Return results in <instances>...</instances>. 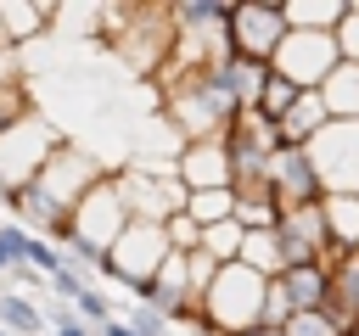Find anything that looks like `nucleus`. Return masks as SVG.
<instances>
[{
	"label": "nucleus",
	"mask_w": 359,
	"mask_h": 336,
	"mask_svg": "<svg viewBox=\"0 0 359 336\" xmlns=\"http://www.w3.org/2000/svg\"><path fill=\"white\" fill-rule=\"evenodd\" d=\"M107 45L140 84H151L180 45L174 6H107Z\"/></svg>",
	"instance_id": "nucleus-1"
},
{
	"label": "nucleus",
	"mask_w": 359,
	"mask_h": 336,
	"mask_svg": "<svg viewBox=\"0 0 359 336\" xmlns=\"http://www.w3.org/2000/svg\"><path fill=\"white\" fill-rule=\"evenodd\" d=\"M264 302H269V280L247 263H224L219 280L208 286V297L196 302V330L202 336H252L264 325Z\"/></svg>",
	"instance_id": "nucleus-2"
},
{
	"label": "nucleus",
	"mask_w": 359,
	"mask_h": 336,
	"mask_svg": "<svg viewBox=\"0 0 359 336\" xmlns=\"http://www.w3.org/2000/svg\"><path fill=\"white\" fill-rule=\"evenodd\" d=\"M62 146H67V134H62L39 106L22 112L17 123H6V129H0V179H6V190H11V196L28 190Z\"/></svg>",
	"instance_id": "nucleus-3"
},
{
	"label": "nucleus",
	"mask_w": 359,
	"mask_h": 336,
	"mask_svg": "<svg viewBox=\"0 0 359 336\" xmlns=\"http://www.w3.org/2000/svg\"><path fill=\"white\" fill-rule=\"evenodd\" d=\"M112 174H118V190H123V202H129V213H135L140 224H168V218H180L185 202H191V190L180 185L174 162H140V157H129V162H118Z\"/></svg>",
	"instance_id": "nucleus-4"
},
{
	"label": "nucleus",
	"mask_w": 359,
	"mask_h": 336,
	"mask_svg": "<svg viewBox=\"0 0 359 336\" xmlns=\"http://www.w3.org/2000/svg\"><path fill=\"white\" fill-rule=\"evenodd\" d=\"M168 252H174V241H168V230L163 224H129L123 235H118V246L101 258V274L107 280H118V286H129L135 297H146V286L157 280V269L168 263Z\"/></svg>",
	"instance_id": "nucleus-5"
},
{
	"label": "nucleus",
	"mask_w": 359,
	"mask_h": 336,
	"mask_svg": "<svg viewBox=\"0 0 359 336\" xmlns=\"http://www.w3.org/2000/svg\"><path fill=\"white\" fill-rule=\"evenodd\" d=\"M286 34H292L286 6H275V0H230V22H224L230 56H247V62L275 67V56H280Z\"/></svg>",
	"instance_id": "nucleus-6"
},
{
	"label": "nucleus",
	"mask_w": 359,
	"mask_h": 336,
	"mask_svg": "<svg viewBox=\"0 0 359 336\" xmlns=\"http://www.w3.org/2000/svg\"><path fill=\"white\" fill-rule=\"evenodd\" d=\"M342 67V45L337 34H314V28H292L280 56H275V73L292 78L297 90H325V78Z\"/></svg>",
	"instance_id": "nucleus-7"
},
{
	"label": "nucleus",
	"mask_w": 359,
	"mask_h": 336,
	"mask_svg": "<svg viewBox=\"0 0 359 336\" xmlns=\"http://www.w3.org/2000/svg\"><path fill=\"white\" fill-rule=\"evenodd\" d=\"M107 174H112V162H101L95 151H84V146H73V140H67V146L45 162V174H39L34 185H39L56 207H67V213H73V207H79V202L107 179Z\"/></svg>",
	"instance_id": "nucleus-8"
},
{
	"label": "nucleus",
	"mask_w": 359,
	"mask_h": 336,
	"mask_svg": "<svg viewBox=\"0 0 359 336\" xmlns=\"http://www.w3.org/2000/svg\"><path fill=\"white\" fill-rule=\"evenodd\" d=\"M309 157H314V174H320L325 196H359V123H342L337 118L309 146Z\"/></svg>",
	"instance_id": "nucleus-9"
},
{
	"label": "nucleus",
	"mask_w": 359,
	"mask_h": 336,
	"mask_svg": "<svg viewBox=\"0 0 359 336\" xmlns=\"http://www.w3.org/2000/svg\"><path fill=\"white\" fill-rule=\"evenodd\" d=\"M174 174L185 190H236V162L224 140H191L174 157Z\"/></svg>",
	"instance_id": "nucleus-10"
},
{
	"label": "nucleus",
	"mask_w": 359,
	"mask_h": 336,
	"mask_svg": "<svg viewBox=\"0 0 359 336\" xmlns=\"http://www.w3.org/2000/svg\"><path fill=\"white\" fill-rule=\"evenodd\" d=\"M280 246H286V263H331V230H325V213L320 202L314 207H286L280 224H275Z\"/></svg>",
	"instance_id": "nucleus-11"
},
{
	"label": "nucleus",
	"mask_w": 359,
	"mask_h": 336,
	"mask_svg": "<svg viewBox=\"0 0 359 336\" xmlns=\"http://www.w3.org/2000/svg\"><path fill=\"white\" fill-rule=\"evenodd\" d=\"M269 190H275L280 207H314V202H325V185H320V174H314V157L297 151V146H280V151H275Z\"/></svg>",
	"instance_id": "nucleus-12"
},
{
	"label": "nucleus",
	"mask_w": 359,
	"mask_h": 336,
	"mask_svg": "<svg viewBox=\"0 0 359 336\" xmlns=\"http://www.w3.org/2000/svg\"><path fill=\"white\" fill-rule=\"evenodd\" d=\"M331 123H337V118H331L325 95H320V90H309V95H303V101H297V106H292V112H286L275 129H280V146H297V151H309V146H314V140H320Z\"/></svg>",
	"instance_id": "nucleus-13"
},
{
	"label": "nucleus",
	"mask_w": 359,
	"mask_h": 336,
	"mask_svg": "<svg viewBox=\"0 0 359 336\" xmlns=\"http://www.w3.org/2000/svg\"><path fill=\"white\" fill-rule=\"evenodd\" d=\"M0 28H6V39L22 50V45L56 34V6H45V0H0Z\"/></svg>",
	"instance_id": "nucleus-14"
},
{
	"label": "nucleus",
	"mask_w": 359,
	"mask_h": 336,
	"mask_svg": "<svg viewBox=\"0 0 359 336\" xmlns=\"http://www.w3.org/2000/svg\"><path fill=\"white\" fill-rule=\"evenodd\" d=\"M280 286H286L297 314H325L331 308V263H297V269L280 274Z\"/></svg>",
	"instance_id": "nucleus-15"
},
{
	"label": "nucleus",
	"mask_w": 359,
	"mask_h": 336,
	"mask_svg": "<svg viewBox=\"0 0 359 336\" xmlns=\"http://www.w3.org/2000/svg\"><path fill=\"white\" fill-rule=\"evenodd\" d=\"M213 73H219V84H224V90H230V95H236V101H241L247 112H252L275 67H264V62H247V56H224V62H219Z\"/></svg>",
	"instance_id": "nucleus-16"
},
{
	"label": "nucleus",
	"mask_w": 359,
	"mask_h": 336,
	"mask_svg": "<svg viewBox=\"0 0 359 336\" xmlns=\"http://www.w3.org/2000/svg\"><path fill=\"white\" fill-rule=\"evenodd\" d=\"M342 330H353L359 325V252L353 258H337V269H331V308H325Z\"/></svg>",
	"instance_id": "nucleus-17"
},
{
	"label": "nucleus",
	"mask_w": 359,
	"mask_h": 336,
	"mask_svg": "<svg viewBox=\"0 0 359 336\" xmlns=\"http://www.w3.org/2000/svg\"><path fill=\"white\" fill-rule=\"evenodd\" d=\"M320 213L331 230V252H359V196H325Z\"/></svg>",
	"instance_id": "nucleus-18"
},
{
	"label": "nucleus",
	"mask_w": 359,
	"mask_h": 336,
	"mask_svg": "<svg viewBox=\"0 0 359 336\" xmlns=\"http://www.w3.org/2000/svg\"><path fill=\"white\" fill-rule=\"evenodd\" d=\"M286 22L314 28V34H337L348 22V0H286Z\"/></svg>",
	"instance_id": "nucleus-19"
},
{
	"label": "nucleus",
	"mask_w": 359,
	"mask_h": 336,
	"mask_svg": "<svg viewBox=\"0 0 359 336\" xmlns=\"http://www.w3.org/2000/svg\"><path fill=\"white\" fill-rule=\"evenodd\" d=\"M241 263H247V269H258L264 280H280V274L292 269V263H286V246H280V235H275V230H247Z\"/></svg>",
	"instance_id": "nucleus-20"
},
{
	"label": "nucleus",
	"mask_w": 359,
	"mask_h": 336,
	"mask_svg": "<svg viewBox=\"0 0 359 336\" xmlns=\"http://www.w3.org/2000/svg\"><path fill=\"white\" fill-rule=\"evenodd\" d=\"M280 202H275V190L269 185H252V190H236V224L241 230H275L280 224Z\"/></svg>",
	"instance_id": "nucleus-21"
},
{
	"label": "nucleus",
	"mask_w": 359,
	"mask_h": 336,
	"mask_svg": "<svg viewBox=\"0 0 359 336\" xmlns=\"http://www.w3.org/2000/svg\"><path fill=\"white\" fill-rule=\"evenodd\" d=\"M0 330H11V336H45V308L28 291H0Z\"/></svg>",
	"instance_id": "nucleus-22"
},
{
	"label": "nucleus",
	"mask_w": 359,
	"mask_h": 336,
	"mask_svg": "<svg viewBox=\"0 0 359 336\" xmlns=\"http://www.w3.org/2000/svg\"><path fill=\"white\" fill-rule=\"evenodd\" d=\"M325 106H331V118H342V123H359V62H342L331 78H325Z\"/></svg>",
	"instance_id": "nucleus-23"
},
{
	"label": "nucleus",
	"mask_w": 359,
	"mask_h": 336,
	"mask_svg": "<svg viewBox=\"0 0 359 336\" xmlns=\"http://www.w3.org/2000/svg\"><path fill=\"white\" fill-rule=\"evenodd\" d=\"M185 218H196L202 230H213V224H230V218H236V190H191V202H185Z\"/></svg>",
	"instance_id": "nucleus-24"
},
{
	"label": "nucleus",
	"mask_w": 359,
	"mask_h": 336,
	"mask_svg": "<svg viewBox=\"0 0 359 336\" xmlns=\"http://www.w3.org/2000/svg\"><path fill=\"white\" fill-rule=\"evenodd\" d=\"M303 95H309V90H297V84H292V78H280V73H269V84H264V95H258V106H252V112H264L269 123H280Z\"/></svg>",
	"instance_id": "nucleus-25"
},
{
	"label": "nucleus",
	"mask_w": 359,
	"mask_h": 336,
	"mask_svg": "<svg viewBox=\"0 0 359 336\" xmlns=\"http://www.w3.org/2000/svg\"><path fill=\"white\" fill-rule=\"evenodd\" d=\"M241 246H247V230L230 218V224H213V230H202V252L208 258H219V263H241Z\"/></svg>",
	"instance_id": "nucleus-26"
},
{
	"label": "nucleus",
	"mask_w": 359,
	"mask_h": 336,
	"mask_svg": "<svg viewBox=\"0 0 359 336\" xmlns=\"http://www.w3.org/2000/svg\"><path fill=\"white\" fill-rule=\"evenodd\" d=\"M28 246H34V235L11 218V224H0V274H17L22 263H28Z\"/></svg>",
	"instance_id": "nucleus-27"
},
{
	"label": "nucleus",
	"mask_w": 359,
	"mask_h": 336,
	"mask_svg": "<svg viewBox=\"0 0 359 336\" xmlns=\"http://www.w3.org/2000/svg\"><path fill=\"white\" fill-rule=\"evenodd\" d=\"M123 319H129V330H135V336H174V325H168L151 302H129V314H123Z\"/></svg>",
	"instance_id": "nucleus-28"
},
{
	"label": "nucleus",
	"mask_w": 359,
	"mask_h": 336,
	"mask_svg": "<svg viewBox=\"0 0 359 336\" xmlns=\"http://www.w3.org/2000/svg\"><path fill=\"white\" fill-rule=\"evenodd\" d=\"M163 230H168L174 252H202V224H196V218H185V213H180V218H168Z\"/></svg>",
	"instance_id": "nucleus-29"
},
{
	"label": "nucleus",
	"mask_w": 359,
	"mask_h": 336,
	"mask_svg": "<svg viewBox=\"0 0 359 336\" xmlns=\"http://www.w3.org/2000/svg\"><path fill=\"white\" fill-rule=\"evenodd\" d=\"M73 314H79V319H84V325H95V330H101V325H107V319H118V314H112V302H107V297H101V291H95V286H90V291H84V297H79V302H73Z\"/></svg>",
	"instance_id": "nucleus-30"
},
{
	"label": "nucleus",
	"mask_w": 359,
	"mask_h": 336,
	"mask_svg": "<svg viewBox=\"0 0 359 336\" xmlns=\"http://www.w3.org/2000/svg\"><path fill=\"white\" fill-rule=\"evenodd\" d=\"M286 336H348L331 314H297L292 325H286Z\"/></svg>",
	"instance_id": "nucleus-31"
},
{
	"label": "nucleus",
	"mask_w": 359,
	"mask_h": 336,
	"mask_svg": "<svg viewBox=\"0 0 359 336\" xmlns=\"http://www.w3.org/2000/svg\"><path fill=\"white\" fill-rule=\"evenodd\" d=\"M337 45H342V62H359V0H348V22L337 28Z\"/></svg>",
	"instance_id": "nucleus-32"
},
{
	"label": "nucleus",
	"mask_w": 359,
	"mask_h": 336,
	"mask_svg": "<svg viewBox=\"0 0 359 336\" xmlns=\"http://www.w3.org/2000/svg\"><path fill=\"white\" fill-rule=\"evenodd\" d=\"M50 336H95V330H90L73 308H56V314H50Z\"/></svg>",
	"instance_id": "nucleus-33"
},
{
	"label": "nucleus",
	"mask_w": 359,
	"mask_h": 336,
	"mask_svg": "<svg viewBox=\"0 0 359 336\" xmlns=\"http://www.w3.org/2000/svg\"><path fill=\"white\" fill-rule=\"evenodd\" d=\"M95 336H135V330H129V319H107Z\"/></svg>",
	"instance_id": "nucleus-34"
},
{
	"label": "nucleus",
	"mask_w": 359,
	"mask_h": 336,
	"mask_svg": "<svg viewBox=\"0 0 359 336\" xmlns=\"http://www.w3.org/2000/svg\"><path fill=\"white\" fill-rule=\"evenodd\" d=\"M252 336H286V330H275V325H258V330H252Z\"/></svg>",
	"instance_id": "nucleus-35"
},
{
	"label": "nucleus",
	"mask_w": 359,
	"mask_h": 336,
	"mask_svg": "<svg viewBox=\"0 0 359 336\" xmlns=\"http://www.w3.org/2000/svg\"><path fill=\"white\" fill-rule=\"evenodd\" d=\"M0 202H11V190H6V179H0Z\"/></svg>",
	"instance_id": "nucleus-36"
},
{
	"label": "nucleus",
	"mask_w": 359,
	"mask_h": 336,
	"mask_svg": "<svg viewBox=\"0 0 359 336\" xmlns=\"http://www.w3.org/2000/svg\"><path fill=\"white\" fill-rule=\"evenodd\" d=\"M6 45H11V39H6V28H0V50H6Z\"/></svg>",
	"instance_id": "nucleus-37"
},
{
	"label": "nucleus",
	"mask_w": 359,
	"mask_h": 336,
	"mask_svg": "<svg viewBox=\"0 0 359 336\" xmlns=\"http://www.w3.org/2000/svg\"><path fill=\"white\" fill-rule=\"evenodd\" d=\"M0 336H11V330H0Z\"/></svg>",
	"instance_id": "nucleus-38"
}]
</instances>
